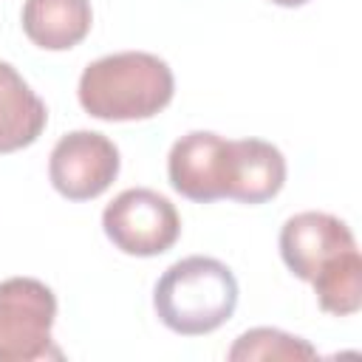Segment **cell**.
Here are the masks:
<instances>
[{
  "label": "cell",
  "instance_id": "6da1fadb",
  "mask_svg": "<svg viewBox=\"0 0 362 362\" xmlns=\"http://www.w3.org/2000/svg\"><path fill=\"white\" fill-rule=\"evenodd\" d=\"M173 90L170 65L147 51L102 57L79 76V105L102 122L150 119L170 105Z\"/></svg>",
  "mask_w": 362,
  "mask_h": 362
},
{
  "label": "cell",
  "instance_id": "7a4b0ae2",
  "mask_svg": "<svg viewBox=\"0 0 362 362\" xmlns=\"http://www.w3.org/2000/svg\"><path fill=\"white\" fill-rule=\"evenodd\" d=\"M153 305L170 331L201 337L235 314L238 280L232 269L215 257H184L158 277Z\"/></svg>",
  "mask_w": 362,
  "mask_h": 362
},
{
  "label": "cell",
  "instance_id": "3957f363",
  "mask_svg": "<svg viewBox=\"0 0 362 362\" xmlns=\"http://www.w3.org/2000/svg\"><path fill=\"white\" fill-rule=\"evenodd\" d=\"M57 320L54 291L34 277L0 283V362H34L59 356L51 339Z\"/></svg>",
  "mask_w": 362,
  "mask_h": 362
},
{
  "label": "cell",
  "instance_id": "277c9868",
  "mask_svg": "<svg viewBox=\"0 0 362 362\" xmlns=\"http://www.w3.org/2000/svg\"><path fill=\"white\" fill-rule=\"evenodd\" d=\"M102 226L110 243L136 257H156L181 235V218L175 206L156 189L133 187L119 192L102 212Z\"/></svg>",
  "mask_w": 362,
  "mask_h": 362
},
{
  "label": "cell",
  "instance_id": "5b68a950",
  "mask_svg": "<svg viewBox=\"0 0 362 362\" xmlns=\"http://www.w3.org/2000/svg\"><path fill=\"white\" fill-rule=\"evenodd\" d=\"M119 164V150L107 136L74 130L54 144L48 175L54 189L68 201H90L116 181Z\"/></svg>",
  "mask_w": 362,
  "mask_h": 362
},
{
  "label": "cell",
  "instance_id": "8992f818",
  "mask_svg": "<svg viewBox=\"0 0 362 362\" xmlns=\"http://www.w3.org/2000/svg\"><path fill=\"white\" fill-rule=\"evenodd\" d=\"M167 175L173 189L189 201L209 204L226 198L232 175V141L209 130L181 136L167 156Z\"/></svg>",
  "mask_w": 362,
  "mask_h": 362
},
{
  "label": "cell",
  "instance_id": "52a82bcc",
  "mask_svg": "<svg viewBox=\"0 0 362 362\" xmlns=\"http://www.w3.org/2000/svg\"><path fill=\"white\" fill-rule=\"evenodd\" d=\"M354 232L328 212H297L280 229V255L288 272L311 283L339 255L354 249Z\"/></svg>",
  "mask_w": 362,
  "mask_h": 362
},
{
  "label": "cell",
  "instance_id": "ba28073f",
  "mask_svg": "<svg viewBox=\"0 0 362 362\" xmlns=\"http://www.w3.org/2000/svg\"><path fill=\"white\" fill-rule=\"evenodd\" d=\"M286 184L283 153L263 139L232 141V175L229 195L240 204H263L274 198Z\"/></svg>",
  "mask_w": 362,
  "mask_h": 362
},
{
  "label": "cell",
  "instance_id": "9c48e42d",
  "mask_svg": "<svg viewBox=\"0 0 362 362\" xmlns=\"http://www.w3.org/2000/svg\"><path fill=\"white\" fill-rule=\"evenodd\" d=\"M93 23L90 0H25L23 31L45 51H68L79 45Z\"/></svg>",
  "mask_w": 362,
  "mask_h": 362
},
{
  "label": "cell",
  "instance_id": "30bf717a",
  "mask_svg": "<svg viewBox=\"0 0 362 362\" xmlns=\"http://www.w3.org/2000/svg\"><path fill=\"white\" fill-rule=\"evenodd\" d=\"M45 122V102L28 88L14 65L0 62V153H14L34 144Z\"/></svg>",
  "mask_w": 362,
  "mask_h": 362
},
{
  "label": "cell",
  "instance_id": "8fae6325",
  "mask_svg": "<svg viewBox=\"0 0 362 362\" xmlns=\"http://www.w3.org/2000/svg\"><path fill=\"white\" fill-rule=\"evenodd\" d=\"M311 286L322 311L334 317L356 314L362 305V257L356 246L339 255L328 269H322L311 280Z\"/></svg>",
  "mask_w": 362,
  "mask_h": 362
},
{
  "label": "cell",
  "instance_id": "7c38bea8",
  "mask_svg": "<svg viewBox=\"0 0 362 362\" xmlns=\"http://www.w3.org/2000/svg\"><path fill=\"white\" fill-rule=\"evenodd\" d=\"M232 362H252V359H314L317 348L300 337H291L280 328H249L235 339L226 354Z\"/></svg>",
  "mask_w": 362,
  "mask_h": 362
},
{
  "label": "cell",
  "instance_id": "4fadbf2b",
  "mask_svg": "<svg viewBox=\"0 0 362 362\" xmlns=\"http://www.w3.org/2000/svg\"><path fill=\"white\" fill-rule=\"evenodd\" d=\"M272 3L286 6V8H294V6H303V3H308V0H272Z\"/></svg>",
  "mask_w": 362,
  "mask_h": 362
}]
</instances>
